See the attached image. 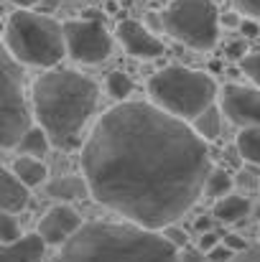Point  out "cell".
Masks as SVG:
<instances>
[{"label":"cell","instance_id":"1","mask_svg":"<svg viewBox=\"0 0 260 262\" xmlns=\"http://www.w3.org/2000/svg\"><path fill=\"white\" fill-rule=\"evenodd\" d=\"M212 168L194 125L153 102L110 107L82 145L92 199L151 229L178 222L204 193Z\"/></svg>","mask_w":260,"mask_h":262},{"label":"cell","instance_id":"19","mask_svg":"<svg viewBox=\"0 0 260 262\" xmlns=\"http://www.w3.org/2000/svg\"><path fill=\"white\" fill-rule=\"evenodd\" d=\"M237 150H240V156L248 163L260 166V125L240 130V135H237Z\"/></svg>","mask_w":260,"mask_h":262},{"label":"cell","instance_id":"28","mask_svg":"<svg viewBox=\"0 0 260 262\" xmlns=\"http://www.w3.org/2000/svg\"><path fill=\"white\" fill-rule=\"evenodd\" d=\"M207 252H202L199 247L196 250H191V247H184L181 250V262H212L209 257H204Z\"/></svg>","mask_w":260,"mask_h":262},{"label":"cell","instance_id":"5","mask_svg":"<svg viewBox=\"0 0 260 262\" xmlns=\"http://www.w3.org/2000/svg\"><path fill=\"white\" fill-rule=\"evenodd\" d=\"M151 102L164 107L176 117L194 122L207 107L217 99V84L209 74L186 69V67H166L148 82Z\"/></svg>","mask_w":260,"mask_h":262},{"label":"cell","instance_id":"9","mask_svg":"<svg viewBox=\"0 0 260 262\" xmlns=\"http://www.w3.org/2000/svg\"><path fill=\"white\" fill-rule=\"evenodd\" d=\"M219 107L232 125L255 127L260 125V87L227 84L219 92Z\"/></svg>","mask_w":260,"mask_h":262},{"label":"cell","instance_id":"7","mask_svg":"<svg viewBox=\"0 0 260 262\" xmlns=\"http://www.w3.org/2000/svg\"><path fill=\"white\" fill-rule=\"evenodd\" d=\"M0 145L5 150L15 148L21 138L33 127L31 125V107L23 94V79H21V64L5 51L3 54V102H0Z\"/></svg>","mask_w":260,"mask_h":262},{"label":"cell","instance_id":"22","mask_svg":"<svg viewBox=\"0 0 260 262\" xmlns=\"http://www.w3.org/2000/svg\"><path fill=\"white\" fill-rule=\"evenodd\" d=\"M21 237H23L21 234V224L15 222L13 211H3V216H0V239H3V245H10V242H15Z\"/></svg>","mask_w":260,"mask_h":262},{"label":"cell","instance_id":"10","mask_svg":"<svg viewBox=\"0 0 260 262\" xmlns=\"http://www.w3.org/2000/svg\"><path fill=\"white\" fill-rule=\"evenodd\" d=\"M82 229V216L69 206V204H59V206H51L44 216H41V224H38V232L41 237L46 239V245L51 247H62L69 237H74L77 232Z\"/></svg>","mask_w":260,"mask_h":262},{"label":"cell","instance_id":"32","mask_svg":"<svg viewBox=\"0 0 260 262\" xmlns=\"http://www.w3.org/2000/svg\"><path fill=\"white\" fill-rule=\"evenodd\" d=\"M219 20H222L225 26H240V23H243L235 13H225V15H219Z\"/></svg>","mask_w":260,"mask_h":262},{"label":"cell","instance_id":"21","mask_svg":"<svg viewBox=\"0 0 260 262\" xmlns=\"http://www.w3.org/2000/svg\"><path fill=\"white\" fill-rule=\"evenodd\" d=\"M107 92H110V97L125 102V99L133 94V79H130L128 74H123V72H112V74L107 77Z\"/></svg>","mask_w":260,"mask_h":262},{"label":"cell","instance_id":"14","mask_svg":"<svg viewBox=\"0 0 260 262\" xmlns=\"http://www.w3.org/2000/svg\"><path fill=\"white\" fill-rule=\"evenodd\" d=\"M46 193L51 199H59V201H77L82 196H92L85 176L82 178L79 176H62V178H56L46 186Z\"/></svg>","mask_w":260,"mask_h":262},{"label":"cell","instance_id":"27","mask_svg":"<svg viewBox=\"0 0 260 262\" xmlns=\"http://www.w3.org/2000/svg\"><path fill=\"white\" fill-rule=\"evenodd\" d=\"M217 245H219V237H217L212 229L199 234V250H202V252H209V250H214Z\"/></svg>","mask_w":260,"mask_h":262},{"label":"cell","instance_id":"4","mask_svg":"<svg viewBox=\"0 0 260 262\" xmlns=\"http://www.w3.org/2000/svg\"><path fill=\"white\" fill-rule=\"evenodd\" d=\"M5 51L26 67L51 69L67 56L64 23L28 8H18L5 26Z\"/></svg>","mask_w":260,"mask_h":262},{"label":"cell","instance_id":"20","mask_svg":"<svg viewBox=\"0 0 260 262\" xmlns=\"http://www.w3.org/2000/svg\"><path fill=\"white\" fill-rule=\"evenodd\" d=\"M232 186H235V178L227 173V171L212 168V173L207 178V186H204V193L209 199H222V196H227L232 191Z\"/></svg>","mask_w":260,"mask_h":262},{"label":"cell","instance_id":"8","mask_svg":"<svg viewBox=\"0 0 260 262\" xmlns=\"http://www.w3.org/2000/svg\"><path fill=\"white\" fill-rule=\"evenodd\" d=\"M67 38V56L77 64H99L112 51V38L105 31L102 20L97 18H79L64 23Z\"/></svg>","mask_w":260,"mask_h":262},{"label":"cell","instance_id":"31","mask_svg":"<svg viewBox=\"0 0 260 262\" xmlns=\"http://www.w3.org/2000/svg\"><path fill=\"white\" fill-rule=\"evenodd\" d=\"M194 229L202 234V232H209L212 229V219H207V216H199L196 219V224H194Z\"/></svg>","mask_w":260,"mask_h":262},{"label":"cell","instance_id":"3","mask_svg":"<svg viewBox=\"0 0 260 262\" xmlns=\"http://www.w3.org/2000/svg\"><path fill=\"white\" fill-rule=\"evenodd\" d=\"M97 84L74 69L51 67L46 74L36 77L31 87L33 115L62 150L82 145V130L97 107Z\"/></svg>","mask_w":260,"mask_h":262},{"label":"cell","instance_id":"23","mask_svg":"<svg viewBox=\"0 0 260 262\" xmlns=\"http://www.w3.org/2000/svg\"><path fill=\"white\" fill-rule=\"evenodd\" d=\"M243 72L260 87V51H253V54L243 56Z\"/></svg>","mask_w":260,"mask_h":262},{"label":"cell","instance_id":"17","mask_svg":"<svg viewBox=\"0 0 260 262\" xmlns=\"http://www.w3.org/2000/svg\"><path fill=\"white\" fill-rule=\"evenodd\" d=\"M51 145H54V143H51L49 133L38 125V127H31V130L21 138V143L15 145V150H18V153H23V156L44 158V156L49 153V148H51Z\"/></svg>","mask_w":260,"mask_h":262},{"label":"cell","instance_id":"15","mask_svg":"<svg viewBox=\"0 0 260 262\" xmlns=\"http://www.w3.org/2000/svg\"><path fill=\"white\" fill-rule=\"evenodd\" d=\"M10 168H13V173L18 176L28 188L41 186V183L46 181V176H49L46 163H44L41 158H33V156H21V158H15Z\"/></svg>","mask_w":260,"mask_h":262},{"label":"cell","instance_id":"26","mask_svg":"<svg viewBox=\"0 0 260 262\" xmlns=\"http://www.w3.org/2000/svg\"><path fill=\"white\" fill-rule=\"evenodd\" d=\"M235 5L248 15V18H255L260 20V0H235Z\"/></svg>","mask_w":260,"mask_h":262},{"label":"cell","instance_id":"2","mask_svg":"<svg viewBox=\"0 0 260 262\" xmlns=\"http://www.w3.org/2000/svg\"><path fill=\"white\" fill-rule=\"evenodd\" d=\"M51 262H181V255L161 229L135 222H89Z\"/></svg>","mask_w":260,"mask_h":262},{"label":"cell","instance_id":"33","mask_svg":"<svg viewBox=\"0 0 260 262\" xmlns=\"http://www.w3.org/2000/svg\"><path fill=\"white\" fill-rule=\"evenodd\" d=\"M8 3H13V5H18V8H31V5L41 3V0H8Z\"/></svg>","mask_w":260,"mask_h":262},{"label":"cell","instance_id":"13","mask_svg":"<svg viewBox=\"0 0 260 262\" xmlns=\"http://www.w3.org/2000/svg\"><path fill=\"white\" fill-rule=\"evenodd\" d=\"M28 204V186L13 173V168L0 171V206L3 211H23Z\"/></svg>","mask_w":260,"mask_h":262},{"label":"cell","instance_id":"18","mask_svg":"<svg viewBox=\"0 0 260 262\" xmlns=\"http://www.w3.org/2000/svg\"><path fill=\"white\" fill-rule=\"evenodd\" d=\"M194 130L204 138V140H217L219 138V130H222V107H207L194 122Z\"/></svg>","mask_w":260,"mask_h":262},{"label":"cell","instance_id":"25","mask_svg":"<svg viewBox=\"0 0 260 262\" xmlns=\"http://www.w3.org/2000/svg\"><path fill=\"white\" fill-rule=\"evenodd\" d=\"M232 255H235V250H232V247H227L225 242H219L214 250H209V252H207V257H209L212 262H230L232 260Z\"/></svg>","mask_w":260,"mask_h":262},{"label":"cell","instance_id":"16","mask_svg":"<svg viewBox=\"0 0 260 262\" xmlns=\"http://www.w3.org/2000/svg\"><path fill=\"white\" fill-rule=\"evenodd\" d=\"M250 214V201L245 196H222L217 204H214V216L225 224H237L240 219H245Z\"/></svg>","mask_w":260,"mask_h":262},{"label":"cell","instance_id":"30","mask_svg":"<svg viewBox=\"0 0 260 262\" xmlns=\"http://www.w3.org/2000/svg\"><path fill=\"white\" fill-rule=\"evenodd\" d=\"M240 28H243V33H245V36H248V38H253V36H258V20H255V18H248V20H243V23H240Z\"/></svg>","mask_w":260,"mask_h":262},{"label":"cell","instance_id":"11","mask_svg":"<svg viewBox=\"0 0 260 262\" xmlns=\"http://www.w3.org/2000/svg\"><path fill=\"white\" fill-rule=\"evenodd\" d=\"M117 41L123 43V49L135 56V59H158L166 49L164 41H158L146 26H141L138 20H123L117 23Z\"/></svg>","mask_w":260,"mask_h":262},{"label":"cell","instance_id":"12","mask_svg":"<svg viewBox=\"0 0 260 262\" xmlns=\"http://www.w3.org/2000/svg\"><path fill=\"white\" fill-rule=\"evenodd\" d=\"M46 255V239L41 232L23 234L21 239L3 245V262H41Z\"/></svg>","mask_w":260,"mask_h":262},{"label":"cell","instance_id":"29","mask_svg":"<svg viewBox=\"0 0 260 262\" xmlns=\"http://www.w3.org/2000/svg\"><path fill=\"white\" fill-rule=\"evenodd\" d=\"M222 242H225L227 247H232L235 252H245V247H248V245H245V239H243V237H237V234H225V239H222Z\"/></svg>","mask_w":260,"mask_h":262},{"label":"cell","instance_id":"6","mask_svg":"<svg viewBox=\"0 0 260 262\" xmlns=\"http://www.w3.org/2000/svg\"><path fill=\"white\" fill-rule=\"evenodd\" d=\"M219 10L212 0H171L161 13V26L178 43L207 51L219 36Z\"/></svg>","mask_w":260,"mask_h":262},{"label":"cell","instance_id":"24","mask_svg":"<svg viewBox=\"0 0 260 262\" xmlns=\"http://www.w3.org/2000/svg\"><path fill=\"white\" fill-rule=\"evenodd\" d=\"M161 232L166 234V239L171 242V245L176 247V250H178V252H181V250H184V247L189 245V237H186V232H184V229H178V227H173V224L164 227Z\"/></svg>","mask_w":260,"mask_h":262}]
</instances>
